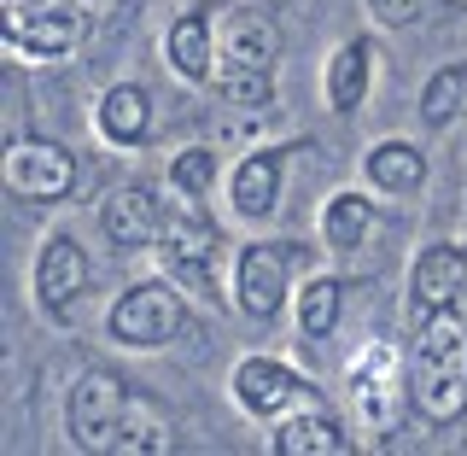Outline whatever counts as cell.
I'll return each instance as SVG.
<instances>
[{
  "mask_svg": "<svg viewBox=\"0 0 467 456\" xmlns=\"http://www.w3.org/2000/svg\"><path fill=\"white\" fill-rule=\"evenodd\" d=\"M409 404L438 428L467 416V322L456 311H432L409 345Z\"/></svg>",
  "mask_w": 467,
  "mask_h": 456,
  "instance_id": "cell-1",
  "label": "cell"
},
{
  "mask_svg": "<svg viewBox=\"0 0 467 456\" xmlns=\"http://www.w3.org/2000/svg\"><path fill=\"white\" fill-rule=\"evenodd\" d=\"M223 70H216V88H223L228 106H269L275 88V58H281V36L263 12H234L228 36H223Z\"/></svg>",
  "mask_w": 467,
  "mask_h": 456,
  "instance_id": "cell-2",
  "label": "cell"
},
{
  "mask_svg": "<svg viewBox=\"0 0 467 456\" xmlns=\"http://www.w3.org/2000/svg\"><path fill=\"white\" fill-rule=\"evenodd\" d=\"M182 322H187V304H182V292H175L170 281H135L123 299L111 304L106 334L117 345L158 351V345H170L175 334H182Z\"/></svg>",
  "mask_w": 467,
  "mask_h": 456,
  "instance_id": "cell-3",
  "label": "cell"
},
{
  "mask_svg": "<svg viewBox=\"0 0 467 456\" xmlns=\"http://www.w3.org/2000/svg\"><path fill=\"white\" fill-rule=\"evenodd\" d=\"M129 409V387L111 369H88L77 387H70V439L82 451H111L117 428H123Z\"/></svg>",
  "mask_w": 467,
  "mask_h": 456,
  "instance_id": "cell-4",
  "label": "cell"
},
{
  "mask_svg": "<svg viewBox=\"0 0 467 456\" xmlns=\"http://www.w3.org/2000/svg\"><path fill=\"white\" fill-rule=\"evenodd\" d=\"M286 281H292V246L281 240H257L240 252V270H234V299H240L245 316L269 322L281 316L286 304Z\"/></svg>",
  "mask_w": 467,
  "mask_h": 456,
  "instance_id": "cell-5",
  "label": "cell"
},
{
  "mask_svg": "<svg viewBox=\"0 0 467 456\" xmlns=\"http://www.w3.org/2000/svg\"><path fill=\"white\" fill-rule=\"evenodd\" d=\"M164 263L175 270V281H187V287H199V292H211L216 299V275H211V263H216V223L204 211H175L170 223H164Z\"/></svg>",
  "mask_w": 467,
  "mask_h": 456,
  "instance_id": "cell-6",
  "label": "cell"
},
{
  "mask_svg": "<svg viewBox=\"0 0 467 456\" xmlns=\"http://www.w3.org/2000/svg\"><path fill=\"white\" fill-rule=\"evenodd\" d=\"M6 187L18 199H65L77 187V158L58 141H18L6 153Z\"/></svg>",
  "mask_w": 467,
  "mask_h": 456,
  "instance_id": "cell-7",
  "label": "cell"
},
{
  "mask_svg": "<svg viewBox=\"0 0 467 456\" xmlns=\"http://www.w3.org/2000/svg\"><path fill=\"white\" fill-rule=\"evenodd\" d=\"M82 36H88V18L77 6H36V12H18V18L6 24V48L18 53L24 65H36V58H65Z\"/></svg>",
  "mask_w": 467,
  "mask_h": 456,
  "instance_id": "cell-8",
  "label": "cell"
},
{
  "mask_svg": "<svg viewBox=\"0 0 467 456\" xmlns=\"http://www.w3.org/2000/svg\"><path fill=\"white\" fill-rule=\"evenodd\" d=\"M310 380H304L298 369H286L281 357H245L240 369H234V398H240L252 416H281L286 404L310 398Z\"/></svg>",
  "mask_w": 467,
  "mask_h": 456,
  "instance_id": "cell-9",
  "label": "cell"
},
{
  "mask_svg": "<svg viewBox=\"0 0 467 456\" xmlns=\"http://www.w3.org/2000/svg\"><path fill=\"white\" fill-rule=\"evenodd\" d=\"M88 287V252L77 246V234H47L36 258V299L47 316H65L77 304V292Z\"/></svg>",
  "mask_w": 467,
  "mask_h": 456,
  "instance_id": "cell-10",
  "label": "cell"
},
{
  "mask_svg": "<svg viewBox=\"0 0 467 456\" xmlns=\"http://www.w3.org/2000/svg\"><path fill=\"white\" fill-rule=\"evenodd\" d=\"M99 228L117 252H135V246H152L164 234V205H158L152 187H117L99 211Z\"/></svg>",
  "mask_w": 467,
  "mask_h": 456,
  "instance_id": "cell-11",
  "label": "cell"
},
{
  "mask_svg": "<svg viewBox=\"0 0 467 456\" xmlns=\"http://www.w3.org/2000/svg\"><path fill=\"white\" fill-rule=\"evenodd\" d=\"M467 287V252L462 246H427V252L415 258V275H409V299H415L420 316L432 311H456Z\"/></svg>",
  "mask_w": 467,
  "mask_h": 456,
  "instance_id": "cell-12",
  "label": "cell"
},
{
  "mask_svg": "<svg viewBox=\"0 0 467 456\" xmlns=\"http://www.w3.org/2000/svg\"><path fill=\"white\" fill-rule=\"evenodd\" d=\"M216 6H199V12H182V18L170 24V41H164V53H170V65H175V77H187V82H204L216 70V18H211Z\"/></svg>",
  "mask_w": 467,
  "mask_h": 456,
  "instance_id": "cell-13",
  "label": "cell"
},
{
  "mask_svg": "<svg viewBox=\"0 0 467 456\" xmlns=\"http://www.w3.org/2000/svg\"><path fill=\"white\" fill-rule=\"evenodd\" d=\"M146 129H152V94L135 82H117L99 94V135L117 146H140Z\"/></svg>",
  "mask_w": 467,
  "mask_h": 456,
  "instance_id": "cell-14",
  "label": "cell"
},
{
  "mask_svg": "<svg viewBox=\"0 0 467 456\" xmlns=\"http://www.w3.org/2000/svg\"><path fill=\"white\" fill-rule=\"evenodd\" d=\"M281 164H286L281 153H252V158H240V170H234V182H228L234 211L252 217V223H257V217H269L275 199H281Z\"/></svg>",
  "mask_w": 467,
  "mask_h": 456,
  "instance_id": "cell-15",
  "label": "cell"
},
{
  "mask_svg": "<svg viewBox=\"0 0 467 456\" xmlns=\"http://www.w3.org/2000/svg\"><path fill=\"white\" fill-rule=\"evenodd\" d=\"M368 77H374V41L350 36L345 48L327 58V106L333 111H357L362 94H368Z\"/></svg>",
  "mask_w": 467,
  "mask_h": 456,
  "instance_id": "cell-16",
  "label": "cell"
},
{
  "mask_svg": "<svg viewBox=\"0 0 467 456\" xmlns=\"http://www.w3.org/2000/svg\"><path fill=\"white\" fill-rule=\"evenodd\" d=\"M275 451L281 456H345L350 439L339 433V421L327 409H298V416H286L275 428Z\"/></svg>",
  "mask_w": 467,
  "mask_h": 456,
  "instance_id": "cell-17",
  "label": "cell"
},
{
  "mask_svg": "<svg viewBox=\"0 0 467 456\" xmlns=\"http://www.w3.org/2000/svg\"><path fill=\"white\" fill-rule=\"evenodd\" d=\"M170 439H175V421H170L164 404H158V398H129L111 451L117 456H158V451H170Z\"/></svg>",
  "mask_w": 467,
  "mask_h": 456,
  "instance_id": "cell-18",
  "label": "cell"
},
{
  "mask_svg": "<svg viewBox=\"0 0 467 456\" xmlns=\"http://www.w3.org/2000/svg\"><path fill=\"white\" fill-rule=\"evenodd\" d=\"M362 170H368V182L386 187V194H415V187H427V158L409 141H379L374 153L362 158Z\"/></svg>",
  "mask_w": 467,
  "mask_h": 456,
  "instance_id": "cell-19",
  "label": "cell"
},
{
  "mask_svg": "<svg viewBox=\"0 0 467 456\" xmlns=\"http://www.w3.org/2000/svg\"><path fill=\"white\" fill-rule=\"evenodd\" d=\"M321 234H327L333 252L362 246V240L374 234V199H362V194H333L327 211H321Z\"/></svg>",
  "mask_w": 467,
  "mask_h": 456,
  "instance_id": "cell-20",
  "label": "cell"
},
{
  "mask_svg": "<svg viewBox=\"0 0 467 456\" xmlns=\"http://www.w3.org/2000/svg\"><path fill=\"white\" fill-rule=\"evenodd\" d=\"M462 106H467V65H444L438 77H427V88H420V117L432 129L456 123Z\"/></svg>",
  "mask_w": 467,
  "mask_h": 456,
  "instance_id": "cell-21",
  "label": "cell"
},
{
  "mask_svg": "<svg viewBox=\"0 0 467 456\" xmlns=\"http://www.w3.org/2000/svg\"><path fill=\"white\" fill-rule=\"evenodd\" d=\"M339 304H345V287L333 281V275H321V281H310L298 292V328L304 334H333V322H339Z\"/></svg>",
  "mask_w": 467,
  "mask_h": 456,
  "instance_id": "cell-22",
  "label": "cell"
},
{
  "mask_svg": "<svg viewBox=\"0 0 467 456\" xmlns=\"http://www.w3.org/2000/svg\"><path fill=\"white\" fill-rule=\"evenodd\" d=\"M211 175H216V158L204 153V146H187V153H175V164H170V182L182 187L187 199H199L204 187H211Z\"/></svg>",
  "mask_w": 467,
  "mask_h": 456,
  "instance_id": "cell-23",
  "label": "cell"
},
{
  "mask_svg": "<svg viewBox=\"0 0 467 456\" xmlns=\"http://www.w3.org/2000/svg\"><path fill=\"white\" fill-rule=\"evenodd\" d=\"M444 0H368V12L379 24H391V29H409V24H420L427 12H438Z\"/></svg>",
  "mask_w": 467,
  "mask_h": 456,
  "instance_id": "cell-24",
  "label": "cell"
},
{
  "mask_svg": "<svg viewBox=\"0 0 467 456\" xmlns=\"http://www.w3.org/2000/svg\"><path fill=\"white\" fill-rule=\"evenodd\" d=\"M263 6H269V12H286V6H292V0H263Z\"/></svg>",
  "mask_w": 467,
  "mask_h": 456,
  "instance_id": "cell-25",
  "label": "cell"
}]
</instances>
